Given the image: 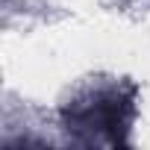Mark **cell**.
Here are the masks:
<instances>
[{
  "instance_id": "6da1fadb",
  "label": "cell",
  "mask_w": 150,
  "mask_h": 150,
  "mask_svg": "<svg viewBox=\"0 0 150 150\" xmlns=\"http://www.w3.org/2000/svg\"><path fill=\"white\" fill-rule=\"evenodd\" d=\"M129 118H132V103L121 91L94 94L88 103H77L71 109V124L74 127H91L97 132H106L109 141H121L118 129H127Z\"/></svg>"
}]
</instances>
